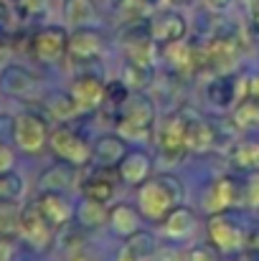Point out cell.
Masks as SVG:
<instances>
[{
    "mask_svg": "<svg viewBox=\"0 0 259 261\" xmlns=\"http://www.w3.org/2000/svg\"><path fill=\"white\" fill-rule=\"evenodd\" d=\"M229 3H231V0H208V5H211V8H226Z\"/></svg>",
    "mask_w": 259,
    "mask_h": 261,
    "instance_id": "obj_39",
    "label": "cell"
},
{
    "mask_svg": "<svg viewBox=\"0 0 259 261\" xmlns=\"http://www.w3.org/2000/svg\"><path fill=\"white\" fill-rule=\"evenodd\" d=\"M168 59H171L173 66H185L188 61H191V51H188V46L185 43H180V41H173L171 46H168Z\"/></svg>",
    "mask_w": 259,
    "mask_h": 261,
    "instance_id": "obj_28",
    "label": "cell"
},
{
    "mask_svg": "<svg viewBox=\"0 0 259 261\" xmlns=\"http://www.w3.org/2000/svg\"><path fill=\"white\" fill-rule=\"evenodd\" d=\"M82 190H84L86 198H94V200H99V203H107V200L114 195V182L107 180V177H102V175H94V177L86 180Z\"/></svg>",
    "mask_w": 259,
    "mask_h": 261,
    "instance_id": "obj_25",
    "label": "cell"
},
{
    "mask_svg": "<svg viewBox=\"0 0 259 261\" xmlns=\"http://www.w3.org/2000/svg\"><path fill=\"white\" fill-rule=\"evenodd\" d=\"M69 261H94L91 256H86V254H72V259Z\"/></svg>",
    "mask_w": 259,
    "mask_h": 261,
    "instance_id": "obj_40",
    "label": "cell"
},
{
    "mask_svg": "<svg viewBox=\"0 0 259 261\" xmlns=\"http://www.w3.org/2000/svg\"><path fill=\"white\" fill-rule=\"evenodd\" d=\"M214 142V132L206 122H191L185 124V147L188 150H208Z\"/></svg>",
    "mask_w": 259,
    "mask_h": 261,
    "instance_id": "obj_23",
    "label": "cell"
},
{
    "mask_svg": "<svg viewBox=\"0 0 259 261\" xmlns=\"http://www.w3.org/2000/svg\"><path fill=\"white\" fill-rule=\"evenodd\" d=\"M69 96L74 99V104H77V109H79V114H82V112L97 109V107L107 99V89H104L102 82H97V79H91V76H82V79H77V82L72 84Z\"/></svg>",
    "mask_w": 259,
    "mask_h": 261,
    "instance_id": "obj_8",
    "label": "cell"
},
{
    "mask_svg": "<svg viewBox=\"0 0 259 261\" xmlns=\"http://www.w3.org/2000/svg\"><path fill=\"white\" fill-rule=\"evenodd\" d=\"M234 160H237L242 168H257L259 165V142H242V145L237 147Z\"/></svg>",
    "mask_w": 259,
    "mask_h": 261,
    "instance_id": "obj_27",
    "label": "cell"
},
{
    "mask_svg": "<svg viewBox=\"0 0 259 261\" xmlns=\"http://www.w3.org/2000/svg\"><path fill=\"white\" fill-rule=\"evenodd\" d=\"M153 254H155V241H153V236L135 231L132 236H127L125 246L120 249L117 261H148V259H153Z\"/></svg>",
    "mask_w": 259,
    "mask_h": 261,
    "instance_id": "obj_15",
    "label": "cell"
},
{
    "mask_svg": "<svg viewBox=\"0 0 259 261\" xmlns=\"http://www.w3.org/2000/svg\"><path fill=\"white\" fill-rule=\"evenodd\" d=\"M20 228V208L13 200H0V236H15Z\"/></svg>",
    "mask_w": 259,
    "mask_h": 261,
    "instance_id": "obj_24",
    "label": "cell"
},
{
    "mask_svg": "<svg viewBox=\"0 0 259 261\" xmlns=\"http://www.w3.org/2000/svg\"><path fill=\"white\" fill-rule=\"evenodd\" d=\"M49 145H51V150H54L64 163H69V165H74V168L86 165V163L91 160L89 145H86L77 132H72L69 127H56L54 132H49Z\"/></svg>",
    "mask_w": 259,
    "mask_h": 261,
    "instance_id": "obj_4",
    "label": "cell"
},
{
    "mask_svg": "<svg viewBox=\"0 0 259 261\" xmlns=\"http://www.w3.org/2000/svg\"><path fill=\"white\" fill-rule=\"evenodd\" d=\"M0 87L10 96H31L36 91V79L31 71H26L23 66H5L0 74Z\"/></svg>",
    "mask_w": 259,
    "mask_h": 261,
    "instance_id": "obj_12",
    "label": "cell"
},
{
    "mask_svg": "<svg viewBox=\"0 0 259 261\" xmlns=\"http://www.w3.org/2000/svg\"><path fill=\"white\" fill-rule=\"evenodd\" d=\"M180 200V182L171 175H160L155 180H145L140 185L137 193V205H140V216L150 218V221H163L175 203Z\"/></svg>",
    "mask_w": 259,
    "mask_h": 261,
    "instance_id": "obj_1",
    "label": "cell"
},
{
    "mask_svg": "<svg viewBox=\"0 0 259 261\" xmlns=\"http://www.w3.org/2000/svg\"><path fill=\"white\" fill-rule=\"evenodd\" d=\"M247 87H249V91H247V94H252V96H259V74H254L252 79H247Z\"/></svg>",
    "mask_w": 259,
    "mask_h": 261,
    "instance_id": "obj_37",
    "label": "cell"
},
{
    "mask_svg": "<svg viewBox=\"0 0 259 261\" xmlns=\"http://www.w3.org/2000/svg\"><path fill=\"white\" fill-rule=\"evenodd\" d=\"M237 122L242 124V127H247L249 122H259V114H257V107H242L239 112H237Z\"/></svg>",
    "mask_w": 259,
    "mask_h": 261,
    "instance_id": "obj_31",
    "label": "cell"
},
{
    "mask_svg": "<svg viewBox=\"0 0 259 261\" xmlns=\"http://www.w3.org/2000/svg\"><path fill=\"white\" fill-rule=\"evenodd\" d=\"M66 51V36L61 28H43L33 36V56L43 64H54Z\"/></svg>",
    "mask_w": 259,
    "mask_h": 261,
    "instance_id": "obj_7",
    "label": "cell"
},
{
    "mask_svg": "<svg viewBox=\"0 0 259 261\" xmlns=\"http://www.w3.org/2000/svg\"><path fill=\"white\" fill-rule=\"evenodd\" d=\"M23 193V180L18 175L10 173H0V200H13Z\"/></svg>",
    "mask_w": 259,
    "mask_h": 261,
    "instance_id": "obj_26",
    "label": "cell"
},
{
    "mask_svg": "<svg viewBox=\"0 0 259 261\" xmlns=\"http://www.w3.org/2000/svg\"><path fill=\"white\" fill-rule=\"evenodd\" d=\"M97 10L91 0H66L64 3V20L72 28H82L86 23H94Z\"/></svg>",
    "mask_w": 259,
    "mask_h": 261,
    "instance_id": "obj_20",
    "label": "cell"
},
{
    "mask_svg": "<svg viewBox=\"0 0 259 261\" xmlns=\"http://www.w3.org/2000/svg\"><path fill=\"white\" fill-rule=\"evenodd\" d=\"M153 104L148 96L143 94H132L125 104V112H122V119L117 122V132L127 140H135V137H145L150 124H153Z\"/></svg>",
    "mask_w": 259,
    "mask_h": 261,
    "instance_id": "obj_2",
    "label": "cell"
},
{
    "mask_svg": "<svg viewBox=\"0 0 259 261\" xmlns=\"http://www.w3.org/2000/svg\"><path fill=\"white\" fill-rule=\"evenodd\" d=\"M247 195H249V203H252V205H259V175H254V177H252Z\"/></svg>",
    "mask_w": 259,
    "mask_h": 261,
    "instance_id": "obj_35",
    "label": "cell"
},
{
    "mask_svg": "<svg viewBox=\"0 0 259 261\" xmlns=\"http://www.w3.org/2000/svg\"><path fill=\"white\" fill-rule=\"evenodd\" d=\"M160 150L166 155H173L178 150H188L185 147V122L180 117H173L166 122V127L160 132Z\"/></svg>",
    "mask_w": 259,
    "mask_h": 261,
    "instance_id": "obj_17",
    "label": "cell"
},
{
    "mask_svg": "<svg viewBox=\"0 0 259 261\" xmlns=\"http://www.w3.org/2000/svg\"><path fill=\"white\" fill-rule=\"evenodd\" d=\"M36 205L41 208V213L46 216V221L51 223V226H66L69 221H72V213H74V208H72V203L59 193V190H46L38 200H36Z\"/></svg>",
    "mask_w": 259,
    "mask_h": 261,
    "instance_id": "obj_9",
    "label": "cell"
},
{
    "mask_svg": "<svg viewBox=\"0 0 259 261\" xmlns=\"http://www.w3.org/2000/svg\"><path fill=\"white\" fill-rule=\"evenodd\" d=\"M107 221L112 223V228H114L120 236H132V233L137 231L140 216H137V211H135L132 205L120 203V205H114V208L109 211V218H107Z\"/></svg>",
    "mask_w": 259,
    "mask_h": 261,
    "instance_id": "obj_19",
    "label": "cell"
},
{
    "mask_svg": "<svg viewBox=\"0 0 259 261\" xmlns=\"http://www.w3.org/2000/svg\"><path fill=\"white\" fill-rule=\"evenodd\" d=\"M175 3H193V0H175Z\"/></svg>",
    "mask_w": 259,
    "mask_h": 261,
    "instance_id": "obj_42",
    "label": "cell"
},
{
    "mask_svg": "<svg viewBox=\"0 0 259 261\" xmlns=\"http://www.w3.org/2000/svg\"><path fill=\"white\" fill-rule=\"evenodd\" d=\"M249 13H252L254 23H259V0H252V3H249Z\"/></svg>",
    "mask_w": 259,
    "mask_h": 261,
    "instance_id": "obj_38",
    "label": "cell"
},
{
    "mask_svg": "<svg viewBox=\"0 0 259 261\" xmlns=\"http://www.w3.org/2000/svg\"><path fill=\"white\" fill-rule=\"evenodd\" d=\"M15 246L10 241V236H0V261H13Z\"/></svg>",
    "mask_w": 259,
    "mask_h": 261,
    "instance_id": "obj_33",
    "label": "cell"
},
{
    "mask_svg": "<svg viewBox=\"0 0 259 261\" xmlns=\"http://www.w3.org/2000/svg\"><path fill=\"white\" fill-rule=\"evenodd\" d=\"M125 155H127V152H125V145H122V140H120L117 135H104V137H99L97 145H94V150H91V158H94L99 165H104V168L117 165Z\"/></svg>",
    "mask_w": 259,
    "mask_h": 261,
    "instance_id": "obj_16",
    "label": "cell"
},
{
    "mask_svg": "<svg viewBox=\"0 0 259 261\" xmlns=\"http://www.w3.org/2000/svg\"><path fill=\"white\" fill-rule=\"evenodd\" d=\"M8 64H10V48L0 41V69H5Z\"/></svg>",
    "mask_w": 259,
    "mask_h": 261,
    "instance_id": "obj_36",
    "label": "cell"
},
{
    "mask_svg": "<svg viewBox=\"0 0 259 261\" xmlns=\"http://www.w3.org/2000/svg\"><path fill=\"white\" fill-rule=\"evenodd\" d=\"M185 261H216V256H214L211 249H206V246H196V249L188 251Z\"/></svg>",
    "mask_w": 259,
    "mask_h": 261,
    "instance_id": "obj_32",
    "label": "cell"
},
{
    "mask_svg": "<svg viewBox=\"0 0 259 261\" xmlns=\"http://www.w3.org/2000/svg\"><path fill=\"white\" fill-rule=\"evenodd\" d=\"M79 216V223L86 226V228H97V226H102L107 218H109V213L104 211V203H99V200H94V198H86L79 203V211H77Z\"/></svg>",
    "mask_w": 259,
    "mask_h": 261,
    "instance_id": "obj_22",
    "label": "cell"
},
{
    "mask_svg": "<svg viewBox=\"0 0 259 261\" xmlns=\"http://www.w3.org/2000/svg\"><path fill=\"white\" fill-rule=\"evenodd\" d=\"M13 140H15V147L20 152H41L46 140H49V127L41 117L36 114H18L15 117V124H13Z\"/></svg>",
    "mask_w": 259,
    "mask_h": 261,
    "instance_id": "obj_3",
    "label": "cell"
},
{
    "mask_svg": "<svg viewBox=\"0 0 259 261\" xmlns=\"http://www.w3.org/2000/svg\"><path fill=\"white\" fill-rule=\"evenodd\" d=\"M18 236H23L33 249H46L51 244V223L46 221V216L41 213V208L36 203L20 208V228Z\"/></svg>",
    "mask_w": 259,
    "mask_h": 261,
    "instance_id": "obj_5",
    "label": "cell"
},
{
    "mask_svg": "<svg viewBox=\"0 0 259 261\" xmlns=\"http://www.w3.org/2000/svg\"><path fill=\"white\" fill-rule=\"evenodd\" d=\"M143 3H145V5H158L160 0H143Z\"/></svg>",
    "mask_w": 259,
    "mask_h": 261,
    "instance_id": "obj_41",
    "label": "cell"
},
{
    "mask_svg": "<svg viewBox=\"0 0 259 261\" xmlns=\"http://www.w3.org/2000/svg\"><path fill=\"white\" fill-rule=\"evenodd\" d=\"M150 36L158 43H173L180 41L185 36V18L180 13H160L153 25H150Z\"/></svg>",
    "mask_w": 259,
    "mask_h": 261,
    "instance_id": "obj_10",
    "label": "cell"
},
{
    "mask_svg": "<svg viewBox=\"0 0 259 261\" xmlns=\"http://www.w3.org/2000/svg\"><path fill=\"white\" fill-rule=\"evenodd\" d=\"M196 231V216L188 208H173L163 218V236L173 241H183Z\"/></svg>",
    "mask_w": 259,
    "mask_h": 261,
    "instance_id": "obj_13",
    "label": "cell"
},
{
    "mask_svg": "<svg viewBox=\"0 0 259 261\" xmlns=\"http://www.w3.org/2000/svg\"><path fill=\"white\" fill-rule=\"evenodd\" d=\"M66 51L72 59L77 61H86V59H97L102 54V38L94 31H84L77 28V33H72L66 38Z\"/></svg>",
    "mask_w": 259,
    "mask_h": 261,
    "instance_id": "obj_11",
    "label": "cell"
},
{
    "mask_svg": "<svg viewBox=\"0 0 259 261\" xmlns=\"http://www.w3.org/2000/svg\"><path fill=\"white\" fill-rule=\"evenodd\" d=\"M231 203H237V188H234V180L229 177H221L214 182L211 193H208V200H206V208L211 213H219L224 208H229Z\"/></svg>",
    "mask_w": 259,
    "mask_h": 261,
    "instance_id": "obj_18",
    "label": "cell"
},
{
    "mask_svg": "<svg viewBox=\"0 0 259 261\" xmlns=\"http://www.w3.org/2000/svg\"><path fill=\"white\" fill-rule=\"evenodd\" d=\"M208 239L224 254H234L244 246V236H242L239 226L234 221H229V216H224L221 211L214 213L208 221Z\"/></svg>",
    "mask_w": 259,
    "mask_h": 261,
    "instance_id": "obj_6",
    "label": "cell"
},
{
    "mask_svg": "<svg viewBox=\"0 0 259 261\" xmlns=\"http://www.w3.org/2000/svg\"><path fill=\"white\" fill-rule=\"evenodd\" d=\"M15 5H18L26 15H38V13L46 10L49 0H15Z\"/></svg>",
    "mask_w": 259,
    "mask_h": 261,
    "instance_id": "obj_29",
    "label": "cell"
},
{
    "mask_svg": "<svg viewBox=\"0 0 259 261\" xmlns=\"http://www.w3.org/2000/svg\"><path fill=\"white\" fill-rule=\"evenodd\" d=\"M150 158L143 155V152H127L122 160H120V177L130 185H143L150 175Z\"/></svg>",
    "mask_w": 259,
    "mask_h": 261,
    "instance_id": "obj_14",
    "label": "cell"
},
{
    "mask_svg": "<svg viewBox=\"0 0 259 261\" xmlns=\"http://www.w3.org/2000/svg\"><path fill=\"white\" fill-rule=\"evenodd\" d=\"M77 182L74 177V165L64 163V165H56L51 170H46L43 177H41V190H69L72 185Z\"/></svg>",
    "mask_w": 259,
    "mask_h": 261,
    "instance_id": "obj_21",
    "label": "cell"
},
{
    "mask_svg": "<svg viewBox=\"0 0 259 261\" xmlns=\"http://www.w3.org/2000/svg\"><path fill=\"white\" fill-rule=\"evenodd\" d=\"M13 165H15V155H13V150H10L5 142H0V173H10Z\"/></svg>",
    "mask_w": 259,
    "mask_h": 261,
    "instance_id": "obj_30",
    "label": "cell"
},
{
    "mask_svg": "<svg viewBox=\"0 0 259 261\" xmlns=\"http://www.w3.org/2000/svg\"><path fill=\"white\" fill-rule=\"evenodd\" d=\"M153 261H183V256L178 251H173V249H155Z\"/></svg>",
    "mask_w": 259,
    "mask_h": 261,
    "instance_id": "obj_34",
    "label": "cell"
}]
</instances>
